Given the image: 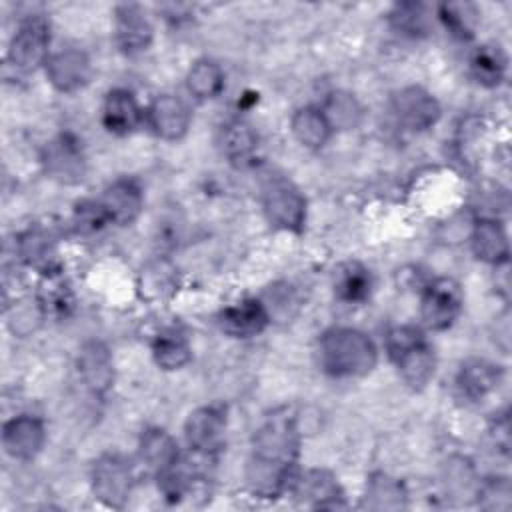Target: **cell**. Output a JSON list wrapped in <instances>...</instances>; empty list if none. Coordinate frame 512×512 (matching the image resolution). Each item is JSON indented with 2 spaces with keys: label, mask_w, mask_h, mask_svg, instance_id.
Instances as JSON below:
<instances>
[{
  "label": "cell",
  "mask_w": 512,
  "mask_h": 512,
  "mask_svg": "<svg viewBox=\"0 0 512 512\" xmlns=\"http://www.w3.org/2000/svg\"><path fill=\"white\" fill-rule=\"evenodd\" d=\"M300 454V428L288 412H274L252 438L248 482L260 498H278L296 478Z\"/></svg>",
  "instance_id": "obj_1"
},
{
  "label": "cell",
  "mask_w": 512,
  "mask_h": 512,
  "mask_svg": "<svg viewBox=\"0 0 512 512\" xmlns=\"http://www.w3.org/2000/svg\"><path fill=\"white\" fill-rule=\"evenodd\" d=\"M318 364L332 378H362L378 364L374 340L350 326L326 330L318 340Z\"/></svg>",
  "instance_id": "obj_2"
},
{
  "label": "cell",
  "mask_w": 512,
  "mask_h": 512,
  "mask_svg": "<svg viewBox=\"0 0 512 512\" xmlns=\"http://www.w3.org/2000/svg\"><path fill=\"white\" fill-rule=\"evenodd\" d=\"M384 346L388 358L398 368L402 380L414 388H424L436 370V354L424 332L412 324H398L386 332Z\"/></svg>",
  "instance_id": "obj_3"
},
{
  "label": "cell",
  "mask_w": 512,
  "mask_h": 512,
  "mask_svg": "<svg viewBox=\"0 0 512 512\" xmlns=\"http://www.w3.org/2000/svg\"><path fill=\"white\" fill-rule=\"evenodd\" d=\"M266 220L284 232L300 234L306 224V198L300 188L286 176L274 174L266 178L260 192Z\"/></svg>",
  "instance_id": "obj_4"
},
{
  "label": "cell",
  "mask_w": 512,
  "mask_h": 512,
  "mask_svg": "<svg viewBox=\"0 0 512 512\" xmlns=\"http://www.w3.org/2000/svg\"><path fill=\"white\" fill-rule=\"evenodd\" d=\"M50 38V20L38 12L28 14L20 20L18 28L10 38L6 50V64L22 74L34 72L38 66H44L50 56Z\"/></svg>",
  "instance_id": "obj_5"
},
{
  "label": "cell",
  "mask_w": 512,
  "mask_h": 512,
  "mask_svg": "<svg viewBox=\"0 0 512 512\" xmlns=\"http://www.w3.org/2000/svg\"><path fill=\"white\" fill-rule=\"evenodd\" d=\"M90 486L104 506L124 508L134 488V468L122 454H100L90 468Z\"/></svg>",
  "instance_id": "obj_6"
},
{
  "label": "cell",
  "mask_w": 512,
  "mask_h": 512,
  "mask_svg": "<svg viewBox=\"0 0 512 512\" xmlns=\"http://www.w3.org/2000/svg\"><path fill=\"white\" fill-rule=\"evenodd\" d=\"M464 308V292L454 278H434L422 290L420 318L432 332L448 330Z\"/></svg>",
  "instance_id": "obj_7"
},
{
  "label": "cell",
  "mask_w": 512,
  "mask_h": 512,
  "mask_svg": "<svg viewBox=\"0 0 512 512\" xmlns=\"http://www.w3.org/2000/svg\"><path fill=\"white\" fill-rule=\"evenodd\" d=\"M228 416L220 404H206L188 414L184 422V438L192 452L212 458L222 452L226 444Z\"/></svg>",
  "instance_id": "obj_8"
},
{
  "label": "cell",
  "mask_w": 512,
  "mask_h": 512,
  "mask_svg": "<svg viewBox=\"0 0 512 512\" xmlns=\"http://www.w3.org/2000/svg\"><path fill=\"white\" fill-rule=\"evenodd\" d=\"M42 166L48 178L60 184H78L86 174L84 146L72 132L58 134L42 150Z\"/></svg>",
  "instance_id": "obj_9"
},
{
  "label": "cell",
  "mask_w": 512,
  "mask_h": 512,
  "mask_svg": "<svg viewBox=\"0 0 512 512\" xmlns=\"http://www.w3.org/2000/svg\"><path fill=\"white\" fill-rule=\"evenodd\" d=\"M392 114L404 130L426 132L438 124L442 108L426 88L404 86L392 96Z\"/></svg>",
  "instance_id": "obj_10"
},
{
  "label": "cell",
  "mask_w": 512,
  "mask_h": 512,
  "mask_svg": "<svg viewBox=\"0 0 512 512\" xmlns=\"http://www.w3.org/2000/svg\"><path fill=\"white\" fill-rule=\"evenodd\" d=\"M144 122L156 138L178 142L188 134L192 114L180 96L160 94L144 110Z\"/></svg>",
  "instance_id": "obj_11"
},
{
  "label": "cell",
  "mask_w": 512,
  "mask_h": 512,
  "mask_svg": "<svg viewBox=\"0 0 512 512\" xmlns=\"http://www.w3.org/2000/svg\"><path fill=\"white\" fill-rule=\"evenodd\" d=\"M44 72L54 90L72 94L82 90L92 76V64L84 50L64 48L52 52L44 64Z\"/></svg>",
  "instance_id": "obj_12"
},
{
  "label": "cell",
  "mask_w": 512,
  "mask_h": 512,
  "mask_svg": "<svg viewBox=\"0 0 512 512\" xmlns=\"http://www.w3.org/2000/svg\"><path fill=\"white\" fill-rule=\"evenodd\" d=\"M46 442V426L34 414H18L2 426V448L14 460H34Z\"/></svg>",
  "instance_id": "obj_13"
},
{
  "label": "cell",
  "mask_w": 512,
  "mask_h": 512,
  "mask_svg": "<svg viewBox=\"0 0 512 512\" xmlns=\"http://www.w3.org/2000/svg\"><path fill=\"white\" fill-rule=\"evenodd\" d=\"M154 28L138 4H120L114 10V42L126 56H138L152 46Z\"/></svg>",
  "instance_id": "obj_14"
},
{
  "label": "cell",
  "mask_w": 512,
  "mask_h": 512,
  "mask_svg": "<svg viewBox=\"0 0 512 512\" xmlns=\"http://www.w3.org/2000/svg\"><path fill=\"white\" fill-rule=\"evenodd\" d=\"M78 374L92 396H106L114 386V360L108 346L100 340L84 342L78 352Z\"/></svg>",
  "instance_id": "obj_15"
},
{
  "label": "cell",
  "mask_w": 512,
  "mask_h": 512,
  "mask_svg": "<svg viewBox=\"0 0 512 512\" xmlns=\"http://www.w3.org/2000/svg\"><path fill=\"white\" fill-rule=\"evenodd\" d=\"M270 310L260 298H244L218 312V326L232 338H252L270 324Z\"/></svg>",
  "instance_id": "obj_16"
},
{
  "label": "cell",
  "mask_w": 512,
  "mask_h": 512,
  "mask_svg": "<svg viewBox=\"0 0 512 512\" xmlns=\"http://www.w3.org/2000/svg\"><path fill=\"white\" fill-rule=\"evenodd\" d=\"M290 492L310 508H346L338 478L324 468H310L304 474H296Z\"/></svg>",
  "instance_id": "obj_17"
},
{
  "label": "cell",
  "mask_w": 512,
  "mask_h": 512,
  "mask_svg": "<svg viewBox=\"0 0 512 512\" xmlns=\"http://www.w3.org/2000/svg\"><path fill=\"white\" fill-rule=\"evenodd\" d=\"M110 224L130 226L144 208V192L134 178H118L98 198Z\"/></svg>",
  "instance_id": "obj_18"
},
{
  "label": "cell",
  "mask_w": 512,
  "mask_h": 512,
  "mask_svg": "<svg viewBox=\"0 0 512 512\" xmlns=\"http://www.w3.org/2000/svg\"><path fill=\"white\" fill-rule=\"evenodd\" d=\"M138 460L148 472L154 474V478H160L180 464L178 442L164 428L150 426L140 434Z\"/></svg>",
  "instance_id": "obj_19"
},
{
  "label": "cell",
  "mask_w": 512,
  "mask_h": 512,
  "mask_svg": "<svg viewBox=\"0 0 512 512\" xmlns=\"http://www.w3.org/2000/svg\"><path fill=\"white\" fill-rule=\"evenodd\" d=\"M144 120V110L140 108L136 96L128 88H112L102 104V124L108 132L116 136H126L134 132Z\"/></svg>",
  "instance_id": "obj_20"
},
{
  "label": "cell",
  "mask_w": 512,
  "mask_h": 512,
  "mask_svg": "<svg viewBox=\"0 0 512 512\" xmlns=\"http://www.w3.org/2000/svg\"><path fill=\"white\" fill-rule=\"evenodd\" d=\"M472 254L486 264L502 266L510 258V244L506 228L496 218H480L470 232Z\"/></svg>",
  "instance_id": "obj_21"
},
{
  "label": "cell",
  "mask_w": 512,
  "mask_h": 512,
  "mask_svg": "<svg viewBox=\"0 0 512 512\" xmlns=\"http://www.w3.org/2000/svg\"><path fill=\"white\" fill-rule=\"evenodd\" d=\"M502 380V368L484 358L466 360L456 374V388L462 398L470 402L484 400L498 388Z\"/></svg>",
  "instance_id": "obj_22"
},
{
  "label": "cell",
  "mask_w": 512,
  "mask_h": 512,
  "mask_svg": "<svg viewBox=\"0 0 512 512\" xmlns=\"http://www.w3.org/2000/svg\"><path fill=\"white\" fill-rule=\"evenodd\" d=\"M152 358L158 368L174 372L192 360V344L180 326H166L152 338Z\"/></svg>",
  "instance_id": "obj_23"
},
{
  "label": "cell",
  "mask_w": 512,
  "mask_h": 512,
  "mask_svg": "<svg viewBox=\"0 0 512 512\" xmlns=\"http://www.w3.org/2000/svg\"><path fill=\"white\" fill-rule=\"evenodd\" d=\"M290 132L296 142L308 150H320L332 136V126L320 106H300L290 118Z\"/></svg>",
  "instance_id": "obj_24"
},
{
  "label": "cell",
  "mask_w": 512,
  "mask_h": 512,
  "mask_svg": "<svg viewBox=\"0 0 512 512\" xmlns=\"http://www.w3.org/2000/svg\"><path fill=\"white\" fill-rule=\"evenodd\" d=\"M222 152L238 168L252 166L258 154V134L246 120H230L222 126Z\"/></svg>",
  "instance_id": "obj_25"
},
{
  "label": "cell",
  "mask_w": 512,
  "mask_h": 512,
  "mask_svg": "<svg viewBox=\"0 0 512 512\" xmlns=\"http://www.w3.org/2000/svg\"><path fill=\"white\" fill-rule=\"evenodd\" d=\"M334 296L344 302V304H362L370 298L372 294V274L370 270L356 262H344L342 266H338L336 274H334Z\"/></svg>",
  "instance_id": "obj_26"
},
{
  "label": "cell",
  "mask_w": 512,
  "mask_h": 512,
  "mask_svg": "<svg viewBox=\"0 0 512 512\" xmlns=\"http://www.w3.org/2000/svg\"><path fill=\"white\" fill-rule=\"evenodd\" d=\"M186 90L196 100H212L224 90V72L210 58H198L186 72Z\"/></svg>",
  "instance_id": "obj_27"
},
{
  "label": "cell",
  "mask_w": 512,
  "mask_h": 512,
  "mask_svg": "<svg viewBox=\"0 0 512 512\" xmlns=\"http://www.w3.org/2000/svg\"><path fill=\"white\" fill-rule=\"evenodd\" d=\"M406 490L398 478L376 472L366 482V508L372 510H400L406 506Z\"/></svg>",
  "instance_id": "obj_28"
},
{
  "label": "cell",
  "mask_w": 512,
  "mask_h": 512,
  "mask_svg": "<svg viewBox=\"0 0 512 512\" xmlns=\"http://www.w3.org/2000/svg\"><path fill=\"white\" fill-rule=\"evenodd\" d=\"M506 66H508V60L504 52L500 50V46H494V44L478 46L470 56V74L478 84L486 88H494L502 84L506 76Z\"/></svg>",
  "instance_id": "obj_29"
},
{
  "label": "cell",
  "mask_w": 512,
  "mask_h": 512,
  "mask_svg": "<svg viewBox=\"0 0 512 512\" xmlns=\"http://www.w3.org/2000/svg\"><path fill=\"white\" fill-rule=\"evenodd\" d=\"M332 130H354L362 120V104L352 92L332 90L320 106Z\"/></svg>",
  "instance_id": "obj_30"
},
{
  "label": "cell",
  "mask_w": 512,
  "mask_h": 512,
  "mask_svg": "<svg viewBox=\"0 0 512 512\" xmlns=\"http://www.w3.org/2000/svg\"><path fill=\"white\" fill-rule=\"evenodd\" d=\"M18 252L20 258L28 264L34 266L38 270H42L44 274L48 272H56L54 268V248L50 238H46L44 232L40 230H28L26 234L20 236L18 240Z\"/></svg>",
  "instance_id": "obj_31"
},
{
  "label": "cell",
  "mask_w": 512,
  "mask_h": 512,
  "mask_svg": "<svg viewBox=\"0 0 512 512\" xmlns=\"http://www.w3.org/2000/svg\"><path fill=\"white\" fill-rule=\"evenodd\" d=\"M388 20L398 34H404L410 38H418L428 32V10L420 2L396 4Z\"/></svg>",
  "instance_id": "obj_32"
},
{
  "label": "cell",
  "mask_w": 512,
  "mask_h": 512,
  "mask_svg": "<svg viewBox=\"0 0 512 512\" xmlns=\"http://www.w3.org/2000/svg\"><path fill=\"white\" fill-rule=\"evenodd\" d=\"M470 16H476V12L468 4H440L438 6V20L452 36H456L460 40H468L474 34Z\"/></svg>",
  "instance_id": "obj_33"
},
{
  "label": "cell",
  "mask_w": 512,
  "mask_h": 512,
  "mask_svg": "<svg viewBox=\"0 0 512 512\" xmlns=\"http://www.w3.org/2000/svg\"><path fill=\"white\" fill-rule=\"evenodd\" d=\"M174 270L166 268V266H152L146 272H142V282L140 288L146 292L148 298H162L166 294L172 292L174 288Z\"/></svg>",
  "instance_id": "obj_34"
},
{
  "label": "cell",
  "mask_w": 512,
  "mask_h": 512,
  "mask_svg": "<svg viewBox=\"0 0 512 512\" xmlns=\"http://www.w3.org/2000/svg\"><path fill=\"white\" fill-rule=\"evenodd\" d=\"M74 222L82 232H98L110 224L98 200L80 202L74 210Z\"/></svg>",
  "instance_id": "obj_35"
}]
</instances>
